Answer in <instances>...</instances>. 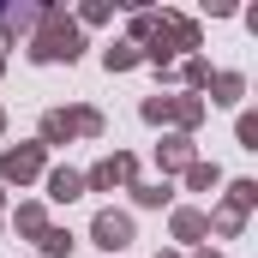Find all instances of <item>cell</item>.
Returning a JSON list of instances; mask_svg holds the SVG:
<instances>
[{"instance_id":"obj_1","label":"cell","mask_w":258,"mask_h":258,"mask_svg":"<svg viewBox=\"0 0 258 258\" xmlns=\"http://www.w3.org/2000/svg\"><path fill=\"white\" fill-rule=\"evenodd\" d=\"M30 54L36 60H78L84 36H78V24H66V12H42V36L30 42Z\"/></svg>"},{"instance_id":"obj_2","label":"cell","mask_w":258,"mask_h":258,"mask_svg":"<svg viewBox=\"0 0 258 258\" xmlns=\"http://www.w3.org/2000/svg\"><path fill=\"white\" fill-rule=\"evenodd\" d=\"M72 132H102V114L96 108H72V114H42V144H66Z\"/></svg>"},{"instance_id":"obj_3","label":"cell","mask_w":258,"mask_h":258,"mask_svg":"<svg viewBox=\"0 0 258 258\" xmlns=\"http://www.w3.org/2000/svg\"><path fill=\"white\" fill-rule=\"evenodd\" d=\"M90 234H96V246H108V252H126V246H132V216H120V210H96Z\"/></svg>"},{"instance_id":"obj_4","label":"cell","mask_w":258,"mask_h":258,"mask_svg":"<svg viewBox=\"0 0 258 258\" xmlns=\"http://www.w3.org/2000/svg\"><path fill=\"white\" fill-rule=\"evenodd\" d=\"M36 168H42V144H18V150L0 156V174H6V180H30Z\"/></svg>"},{"instance_id":"obj_5","label":"cell","mask_w":258,"mask_h":258,"mask_svg":"<svg viewBox=\"0 0 258 258\" xmlns=\"http://www.w3.org/2000/svg\"><path fill=\"white\" fill-rule=\"evenodd\" d=\"M132 180V156H108V162H96L90 174H84V186H96V192H108V186H120Z\"/></svg>"},{"instance_id":"obj_6","label":"cell","mask_w":258,"mask_h":258,"mask_svg":"<svg viewBox=\"0 0 258 258\" xmlns=\"http://www.w3.org/2000/svg\"><path fill=\"white\" fill-rule=\"evenodd\" d=\"M48 198H54V204H72V198H84V174H72V168H54V174H48Z\"/></svg>"},{"instance_id":"obj_7","label":"cell","mask_w":258,"mask_h":258,"mask_svg":"<svg viewBox=\"0 0 258 258\" xmlns=\"http://www.w3.org/2000/svg\"><path fill=\"white\" fill-rule=\"evenodd\" d=\"M156 156H162V168H192V138H186V132H174V138H162V150H156Z\"/></svg>"},{"instance_id":"obj_8","label":"cell","mask_w":258,"mask_h":258,"mask_svg":"<svg viewBox=\"0 0 258 258\" xmlns=\"http://www.w3.org/2000/svg\"><path fill=\"white\" fill-rule=\"evenodd\" d=\"M174 234H180V240L210 234V216H204V210H174Z\"/></svg>"},{"instance_id":"obj_9","label":"cell","mask_w":258,"mask_h":258,"mask_svg":"<svg viewBox=\"0 0 258 258\" xmlns=\"http://www.w3.org/2000/svg\"><path fill=\"white\" fill-rule=\"evenodd\" d=\"M168 114H174L180 126H198V114H204V102H198V96H168Z\"/></svg>"},{"instance_id":"obj_10","label":"cell","mask_w":258,"mask_h":258,"mask_svg":"<svg viewBox=\"0 0 258 258\" xmlns=\"http://www.w3.org/2000/svg\"><path fill=\"white\" fill-rule=\"evenodd\" d=\"M210 90H216L210 102H240V72H216V78H210Z\"/></svg>"},{"instance_id":"obj_11","label":"cell","mask_w":258,"mask_h":258,"mask_svg":"<svg viewBox=\"0 0 258 258\" xmlns=\"http://www.w3.org/2000/svg\"><path fill=\"white\" fill-rule=\"evenodd\" d=\"M228 204H234V210L246 216V210L258 204V186H252V180H234V186H228Z\"/></svg>"},{"instance_id":"obj_12","label":"cell","mask_w":258,"mask_h":258,"mask_svg":"<svg viewBox=\"0 0 258 258\" xmlns=\"http://www.w3.org/2000/svg\"><path fill=\"white\" fill-rule=\"evenodd\" d=\"M42 252H48V258L72 252V234H66V228H42Z\"/></svg>"},{"instance_id":"obj_13","label":"cell","mask_w":258,"mask_h":258,"mask_svg":"<svg viewBox=\"0 0 258 258\" xmlns=\"http://www.w3.org/2000/svg\"><path fill=\"white\" fill-rule=\"evenodd\" d=\"M186 180H192L198 192H204V186H216L222 174H216V162H192V168H186Z\"/></svg>"},{"instance_id":"obj_14","label":"cell","mask_w":258,"mask_h":258,"mask_svg":"<svg viewBox=\"0 0 258 258\" xmlns=\"http://www.w3.org/2000/svg\"><path fill=\"white\" fill-rule=\"evenodd\" d=\"M18 228H24V234H36V240H42V228H48V222H42V210H36V204H24V210H18Z\"/></svg>"},{"instance_id":"obj_15","label":"cell","mask_w":258,"mask_h":258,"mask_svg":"<svg viewBox=\"0 0 258 258\" xmlns=\"http://www.w3.org/2000/svg\"><path fill=\"white\" fill-rule=\"evenodd\" d=\"M240 222H246V216H240L234 204H222V210H216V234H240Z\"/></svg>"},{"instance_id":"obj_16","label":"cell","mask_w":258,"mask_h":258,"mask_svg":"<svg viewBox=\"0 0 258 258\" xmlns=\"http://www.w3.org/2000/svg\"><path fill=\"white\" fill-rule=\"evenodd\" d=\"M132 198H138L144 210H156V204H168V186H132Z\"/></svg>"},{"instance_id":"obj_17","label":"cell","mask_w":258,"mask_h":258,"mask_svg":"<svg viewBox=\"0 0 258 258\" xmlns=\"http://www.w3.org/2000/svg\"><path fill=\"white\" fill-rule=\"evenodd\" d=\"M132 60H138V54H132L126 42H120V48H108V72H120V66H132Z\"/></svg>"},{"instance_id":"obj_18","label":"cell","mask_w":258,"mask_h":258,"mask_svg":"<svg viewBox=\"0 0 258 258\" xmlns=\"http://www.w3.org/2000/svg\"><path fill=\"white\" fill-rule=\"evenodd\" d=\"M240 144H246V150H258V120H252V114H240Z\"/></svg>"},{"instance_id":"obj_19","label":"cell","mask_w":258,"mask_h":258,"mask_svg":"<svg viewBox=\"0 0 258 258\" xmlns=\"http://www.w3.org/2000/svg\"><path fill=\"white\" fill-rule=\"evenodd\" d=\"M186 84H210V66H204V60H186Z\"/></svg>"},{"instance_id":"obj_20","label":"cell","mask_w":258,"mask_h":258,"mask_svg":"<svg viewBox=\"0 0 258 258\" xmlns=\"http://www.w3.org/2000/svg\"><path fill=\"white\" fill-rule=\"evenodd\" d=\"M198 258H216V252H198Z\"/></svg>"},{"instance_id":"obj_21","label":"cell","mask_w":258,"mask_h":258,"mask_svg":"<svg viewBox=\"0 0 258 258\" xmlns=\"http://www.w3.org/2000/svg\"><path fill=\"white\" fill-rule=\"evenodd\" d=\"M0 126H6V114H0Z\"/></svg>"},{"instance_id":"obj_22","label":"cell","mask_w":258,"mask_h":258,"mask_svg":"<svg viewBox=\"0 0 258 258\" xmlns=\"http://www.w3.org/2000/svg\"><path fill=\"white\" fill-rule=\"evenodd\" d=\"M162 258H174V252H162Z\"/></svg>"}]
</instances>
